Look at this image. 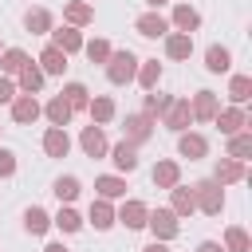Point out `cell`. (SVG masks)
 <instances>
[{
	"label": "cell",
	"mask_w": 252,
	"mask_h": 252,
	"mask_svg": "<svg viewBox=\"0 0 252 252\" xmlns=\"http://www.w3.org/2000/svg\"><path fill=\"white\" fill-rule=\"evenodd\" d=\"M134 32L146 35V39H158V35H169V20L154 8V12H142V16L134 20Z\"/></svg>",
	"instance_id": "6"
},
{
	"label": "cell",
	"mask_w": 252,
	"mask_h": 252,
	"mask_svg": "<svg viewBox=\"0 0 252 252\" xmlns=\"http://www.w3.org/2000/svg\"><path fill=\"white\" fill-rule=\"evenodd\" d=\"M213 122L220 126V134H240V130H248L252 122H248V114H244V106H224V110H217L213 114Z\"/></svg>",
	"instance_id": "7"
},
{
	"label": "cell",
	"mask_w": 252,
	"mask_h": 252,
	"mask_svg": "<svg viewBox=\"0 0 252 252\" xmlns=\"http://www.w3.org/2000/svg\"><path fill=\"white\" fill-rule=\"evenodd\" d=\"M24 228H28L32 236H43V232L51 228V217H47V213H43L39 205H32V209L24 213Z\"/></svg>",
	"instance_id": "33"
},
{
	"label": "cell",
	"mask_w": 252,
	"mask_h": 252,
	"mask_svg": "<svg viewBox=\"0 0 252 252\" xmlns=\"http://www.w3.org/2000/svg\"><path fill=\"white\" fill-rule=\"evenodd\" d=\"M24 63H28V51H20V47H4L0 51V71L4 75H20Z\"/></svg>",
	"instance_id": "35"
},
{
	"label": "cell",
	"mask_w": 252,
	"mask_h": 252,
	"mask_svg": "<svg viewBox=\"0 0 252 252\" xmlns=\"http://www.w3.org/2000/svg\"><path fill=\"white\" fill-rule=\"evenodd\" d=\"M134 79L142 83V91H158V83H161V63H158V59L138 63V75H134Z\"/></svg>",
	"instance_id": "28"
},
{
	"label": "cell",
	"mask_w": 252,
	"mask_h": 252,
	"mask_svg": "<svg viewBox=\"0 0 252 252\" xmlns=\"http://www.w3.org/2000/svg\"><path fill=\"white\" fill-rule=\"evenodd\" d=\"M248 177V169H244V161H236V158H220L217 161V169H213V181L217 185H236V181H244Z\"/></svg>",
	"instance_id": "13"
},
{
	"label": "cell",
	"mask_w": 252,
	"mask_h": 252,
	"mask_svg": "<svg viewBox=\"0 0 252 252\" xmlns=\"http://www.w3.org/2000/svg\"><path fill=\"white\" fill-rule=\"evenodd\" d=\"M43 114H47V122H51V126H67L75 110H71V106L63 102V94H55V98H47V106H43Z\"/></svg>",
	"instance_id": "29"
},
{
	"label": "cell",
	"mask_w": 252,
	"mask_h": 252,
	"mask_svg": "<svg viewBox=\"0 0 252 252\" xmlns=\"http://www.w3.org/2000/svg\"><path fill=\"white\" fill-rule=\"evenodd\" d=\"M63 16H67V24H71V28H83V24H91V20H94V8H91V4H83V0H67Z\"/></svg>",
	"instance_id": "26"
},
{
	"label": "cell",
	"mask_w": 252,
	"mask_h": 252,
	"mask_svg": "<svg viewBox=\"0 0 252 252\" xmlns=\"http://www.w3.org/2000/svg\"><path fill=\"white\" fill-rule=\"evenodd\" d=\"M189 110H193V122H213V114L220 110L217 91H197V94H193V102H189Z\"/></svg>",
	"instance_id": "8"
},
{
	"label": "cell",
	"mask_w": 252,
	"mask_h": 252,
	"mask_svg": "<svg viewBox=\"0 0 252 252\" xmlns=\"http://www.w3.org/2000/svg\"><path fill=\"white\" fill-rule=\"evenodd\" d=\"M205 67H209L213 75H224V71L232 67V55H228V47H220V43H213V47L205 51Z\"/></svg>",
	"instance_id": "27"
},
{
	"label": "cell",
	"mask_w": 252,
	"mask_h": 252,
	"mask_svg": "<svg viewBox=\"0 0 252 252\" xmlns=\"http://www.w3.org/2000/svg\"><path fill=\"white\" fill-rule=\"evenodd\" d=\"M146 4H150V8H161V4H165V0H146Z\"/></svg>",
	"instance_id": "46"
},
{
	"label": "cell",
	"mask_w": 252,
	"mask_h": 252,
	"mask_svg": "<svg viewBox=\"0 0 252 252\" xmlns=\"http://www.w3.org/2000/svg\"><path fill=\"white\" fill-rule=\"evenodd\" d=\"M87 220H91L98 232H106V228L114 224V205H110L106 197H94V201H91V213H87Z\"/></svg>",
	"instance_id": "22"
},
{
	"label": "cell",
	"mask_w": 252,
	"mask_h": 252,
	"mask_svg": "<svg viewBox=\"0 0 252 252\" xmlns=\"http://www.w3.org/2000/svg\"><path fill=\"white\" fill-rule=\"evenodd\" d=\"M177 154L189 158V161H197V158L209 154V138H205V134H193V130H181V134H177Z\"/></svg>",
	"instance_id": "12"
},
{
	"label": "cell",
	"mask_w": 252,
	"mask_h": 252,
	"mask_svg": "<svg viewBox=\"0 0 252 252\" xmlns=\"http://www.w3.org/2000/svg\"><path fill=\"white\" fill-rule=\"evenodd\" d=\"M43 79H47V75H43V71H39V67H35L32 59H28V63L20 67V79H16V91H20V94H39V87H43Z\"/></svg>",
	"instance_id": "18"
},
{
	"label": "cell",
	"mask_w": 252,
	"mask_h": 252,
	"mask_svg": "<svg viewBox=\"0 0 252 252\" xmlns=\"http://www.w3.org/2000/svg\"><path fill=\"white\" fill-rule=\"evenodd\" d=\"M39 114H43V106L35 102V94H16V98H12V122H20V126H32Z\"/></svg>",
	"instance_id": "9"
},
{
	"label": "cell",
	"mask_w": 252,
	"mask_h": 252,
	"mask_svg": "<svg viewBox=\"0 0 252 252\" xmlns=\"http://www.w3.org/2000/svg\"><path fill=\"white\" fill-rule=\"evenodd\" d=\"M35 67L43 71V75H63L67 71V55L55 47V43H47L43 51H39V59H35Z\"/></svg>",
	"instance_id": "17"
},
{
	"label": "cell",
	"mask_w": 252,
	"mask_h": 252,
	"mask_svg": "<svg viewBox=\"0 0 252 252\" xmlns=\"http://www.w3.org/2000/svg\"><path fill=\"white\" fill-rule=\"evenodd\" d=\"M94 189H98V197H106V201H114V197H126V177L102 173V177H94Z\"/></svg>",
	"instance_id": "25"
},
{
	"label": "cell",
	"mask_w": 252,
	"mask_h": 252,
	"mask_svg": "<svg viewBox=\"0 0 252 252\" xmlns=\"http://www.w3.org/2000/svg\"><path fill=\"white\" fill-rule=\"evenodd\" d=\"M146 217H150V205L138 197H130V201H122V209H114V220L126 228H146Z\"/></svg>",
	"instance_id": "4"
},
{
	"label": "cell",
	"mask_w": 252,
	"mask_h": 252,
	"mask_svg": "<svg viewBox=\"0 0 252 252\" xmlns=\"http://www.w3.org/2000/svg\"><path fill=\"white\" fill-rule=\"evenodd\" d=\"M0 51H4V47H0Z\"/></svg>",
	"instance_id": "47"
},
{
	"label": "cell",
	"mask_w": 252,
	"mask_h": 252,
	"mask_svg": "<svg viewBox=\"0 0 252 252\" xmlns=\"http://www.w3.org/2000/svg\"><path fill=\"white\" fill-rule=\"evenodd\" d=\"M43 252H71V248H63V244H59V240H51V244H47V248H43Z\"/></svg>",
	"instance_id": "45"
},
{
	"label": "cell",
	"mask_w": 252,
	"mask_h": 252,
	"mask_svg": "<svg viewBox=\"0 0 252 252\" xmlns=\"http://www.w3.org/2000/svg\"><path fill=\"white\" fill-rule=\"evenodd\" d=\"M138 55L134 51H110V59L102 63L106 67V79L114 83V87H126V83H134V75H138Z\"/></svg>",
	"instance_id": "2"
},
{
	"label": "cell",
	"mask_w": 252,
	"mask_h": 252,
	"mask_svg": "<svg viewBox=\"0 0 252 252\" xmlns=\"http://www.w3.org/2000/svg\"><path fill=\"white\" fill-rule=\"evenodd\" d=\"M146 228L154 232V240H165V244L181 232V224H177L173 209H158V213H150V217H146Z\"/></svg>",
	"instance_id": "3"
},
{
	"label": "cell",
	"mask_w": 252,
	"mask_h": 252,
	"mask_svg": "<svg viewBox=\"0 0 252 252\" xmlns=\"http://www.w3.org/2000/svg\"><path fill=\"white\" fill-rule=\"evenodd\" d=\"M59 94H63V102H67L71 110H87V102H91V91H87L83 83H67Z\"/></svg>",
	"instance_id": "31"
},
{
	"label": "cell",
	"mask_w": 252,
	"mask_h": 252,
	"mask_svg": "<svg viewBox=\"0 0 252 252\" xmlns=\"http://www.w3.org/2000/svg\"><path fill=\"white\" fill-rule=\"evenodd\" d=\"M43 154L47 158H67L71 154V134L63 126H47L43 130Z\"/></svg>",
	"instance_id": "10"
},
{
	"label": "cell",
	"mask_w": 252,
	"mask_h": 252,
	"mask_svg": "<svg viewBox=\"0 0 252 252\" xmlns=\"http://www.w3.org/2000/svg\"><path fill=\"white\" fill-rule=\"evenodd\" d=\"M150 134H154V118L150 114H126V142L142 146V142H150Z\"/></svg>",
	"instance_id": "15"
},
{
	"label": "cell",
	"mask_w": 252,
	"mask_h": 252,
	"mask_svg": "<svg viewBox=\"0 0 252 252\" xmlns=\"http://www.w3.org/2000/svg\"><path fill=\"white\" fill-rule=\"evenodd\" d=\"M169 24H173L177 32H189V35H193V32L201 28V12H197L193 4H173V16H169Z\"/></svg>",
	"instance_id": "16"
},
{
	"label": "cell",
	"mask_w": 252,
	"mask_h": 252,
	"mask_svg": "<svg viewBox=\"0 0 252 252\" xmlns=\"http://www.w3.org/2000/svg\"><path fill=\"white\" fill-rule=\"evenodd\" d=\"M189 189H193V205L205 217H220V209H224V185H217L213 177H205V181H193Z\"/></svg>",
	"instance_id": "1"
},
{
	"label": "cell",
	"mask_w": 252,
	"mask_h": 252,
	"mask_svg": "<svg viewBox=\"0 0 252 252\" xmlns=\"http://www.w3.org/2000/svg\"><path fill=\"white\" fill-rule=\"evenodd\" d=\"M51 224H55V228H63V232H79V228H83V217H79L71 205H63V209L51 217Z\"/></svg>",
	"instance_id": "38"
},
{
	"label": "cell",
	"mask_w": 252,
	"mask_h": 252,
	"mask_svg": "<svg viewBox=\"0 0 252 252\" xmlns=\"http://www.w3.org/2000/svg\"><path fill=\"white\" fill-rule=\"evenodd\" d=\"M12 98H16V83L8 75H0V102H12Z\"/></svg>",
	"instance_id": "42"
},
{
	"label": "cell",
	"mask_w": 252,
	"mask_h": 252,
	"mask_svg": "<svg viewBox=\"0 0 252 252\" xmlns=\"http://www.w3.org/2000/svg\"><path fill=\"white\" fill-rule=\"evenodd\" d=\"M16 173V154L8 146H0V177H12Z\"/></svg>",
	"instance_id": "41"
},
{
	"label": "cell",
	"mask_w": 252,
	"mask_h": 252,
	"mask_svg": "<svg viewBox=\"0 0 252 252\" xmlns=\"http://www.w3.org/2000/svg\"><path fill=\"white\" fill-rule=\"evenodd\" d=\"M51 43L63 51V55H75V51H83V32L79 28H51Z\"/></svg>",
	"instance_id": "14"
},
{
	"label": "cell",
	"mask_w": 252,
	"mask_h": 252,
	"mask_svg": "<svg viewBox=\"0 0 252 252\" xmlns=\"http://www.w3.org/2000/svg\"><path fill=\"white\" fill-rule=\"evenodd\" d=\"M87 110H91V122H94V126H106V122H114V114H118V106H114L110 94H94V98L87 102Z\"/></svg>",
	"instance_id": "19"
},
{
	"label": "cell",
	"mask_w": 252,
	"mask_h": 252,
	"mask_svg": "<svg viewBox=\"0 0 252 252\" xmlns=\"http://www.w3.org/2000/svg\"><path fill=\"white\" fill-rule=\"evenodd\" d=\"M79 146H83V154L87 158H102L106 150H110V142H106V134H102V126H83V134H79Z\"/></svg>",
	"instance_id": "11"
},
{
	"label": "cell",
	"mask_w": 252,
	"mask_h": 252,
	"mask_svg": "<svg viewBox=\"0 0 252 252\" xmlns=\"http://www.w3.org/2000/svg\"><path fill=\"white\" fill-rule=\"evenodd\" d=\"M197 252H224V244H217V240H201Z\"/></svg>",
	"instance_id": "43"
},
{
	"label": "cell",
	"mask_w": 252,
	"mask_h": 252,
	"mask_svg": "<svg viewBox=\"0 0 252 252\" xmlns=\"http://www.w3.org/2000/svg\"><path fill=\"white\" fill-rule=\"evenodd\" d=\"M142 252H169V244H165V240H150Z\"/></svg>",
	"instance_id": "44"
},
{
	"label": "cell",
	"mask_w": 252,
	"mask_h": 252,
	"mask_svg": "<svg viewBox=\"0 0 252 252\" xmlns=\"http://www.w3.org/2000/svg\"><path fill=\"white\" fill-rule=\"evenodd\" d=\"M161 122L173 130V134H181V130H189V122H193V110H189V98H169V106H165V114H161Z\"/></svg>",
	"instance_id": "5"
},
{
	"label": "cell",
	"mask_w": 252,
	"mask_h": 252,
	"mask_svg": "<svg viewBox=\"0 0 252 252\" xmlns=\"http://www.w3.org/2000/svg\"><path fill=\"white\" fill-rule=\"evenodd\" d=\"M169 209H173V217H193V213H197V205H193V189L177 181V185L169 189Z\"/></svg>",
	"instance_id": "21"
},
{
	"label": "cell",
	"mask_w": 252,
	"mask_h": 252,
	"mask_svg": "<svg viewBox=\"0 0 252 252\" xmlns=\"http://www.w3.org/2000/svg\"><path fill=\"white\" fill-rule=\"evenodd\" d=\"M224 252H252V240L240 224H228L224 228Z\"/></svg>",
	"instance_id": "34"
},
{
	"label": "cell",
	"mask_w": 252,
	"mask_h": 252,
	"mask_svg": "<svg viewBox=\"0 0 252 252\" xmlns=\"http://www.w3.org/2000/svg\"><path fill=\"white\" fill-rule=\"evenodd\" d=\"M248 94H252V79H248V75H232V79H228V98H232V106H244Z\"/></svg>",
	"instance_id": "36"
},
{
	"label": "cell",
	"mask_w": 252,
	"mask_h": 252,
	"mask_svg": "<svg viewBox=\"0 0 252 252\" xmlns=\"http://www.w3.org/2000/svg\"><path fill=\"white\" fill-rule=\"evenodd\" d=\"M106 154H110V161H114L122 173L138 169V146H134V142H126V138H122V142H118V146H110Z\"/></svg>",
	"instance_id": "20"
},
{
	"label": "cell",
	"mask_w": 252,
	"mask_h": 252,
	"mask_svg": "<svg viewBox=\"0 0 252 252\" xmlns=\"http://www.w3.org/2000/svg\"><path fill=\"white\" fill-rule=\"evenodd\" d=\"M165 55L169 59H189L193 55V35L189 32H169L165 35Z\"/></svg>",
	"instance_id": "23"
},
{
	"label": "cell",
	"mask_w": 252,
	"mask_h": 252,
	"mask_svg": "<svg viewBox=\"0 0 252 252\" xmlns=\"http://www.w3.org/2000/svg\"><path fill=\"white\" fill-rule=\"evenodd\" d=\"M150 177H154V185H158V189H173V185L181 181V165L165 158V161H158V165H154V173H150Z\"/></svg>",
	"instance_id": "24"
},
{
	"label": "cell",
	"mask_w": 252,
	"mask_h": 252,
	"mask_svg": "<svg viewBox=\"0 0 252 252\" xmlns=\"http://www.w3.org/2000/svg\"><path fill=\"white\" fill-rule=\"evenodd\" d=\"M24 28H28L32 35H47V32H51V12H47V8H32V12L24 16Z\"/></svg>",
	"instance_id": "30"
},
{
	"label": "cell",
	"mask_w": 252,
	"mask_h": 252,
	"mask_svg": "<svg viewBox=\"0 0 252 252\" xmlns=\"http://www.w3.org/2000/svg\"><path fill=\"white\" fill-rule=\"evenodd\" d=\"M51 193H55L63 205H71V201L83 193V185H79V177H71V173H67V177H59V181H55V189H51Z\"/></svg>",
	"instance_id": "37"
},
{
	"label": "cell",
	"mask_w": 252,
	"mask_h": 252,
	"mask_svg": "<svg viewBox=\"0 0 252 252\" xmlns=\"http://www.w3.org/2000/svg\"><path fill=\"white\" fill-rule=\"evenodd\" d=\"M228 158L244 161L252 158V130H240V134H228Z\"/></svg>",
	"instance_id": "32"
},
{
	"label": "cell",
	"mask_w": 252,
	"mask_h": 252,
	"mask_svg": "<svg viewBox=\"0 0 252 252\" xmlns=\"http://www.w3.org/2000/svg\"><path fill=\"white\" fill-rule=\"evenodd\" d=\"M169 98H173V94H154V91H146V98H142V114L161 118V114H165V106H169Z\"/></svg>",
	"instance_id": "40"
},
{
	"label": "cell",
	"mask_w": 252,
	"mask_h": 252,
	"mask_svg": "<svg viewBox=\"0 0 252 252\" xmlns=\"http://www.w3.org/2000/svg\"><path fill=\"white\" fill-rule=\"evenodd\" d=\"M110 51H114V47H110L106 39H83V55H87L91 63H106Z\"/></svg>",
	"instance_id": "39"
}]
</instances>
